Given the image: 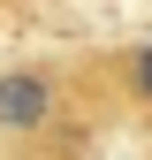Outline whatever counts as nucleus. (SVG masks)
I'll list each match as a JSON object with an SVG mask.
<instances>
[{
  "label": "nucleus",
  "mask_w": 152,
  "mask_h": 160,
  "mask_svg": "<svg viewBox=\"0 0 152 160\" xmlns=\"http://www.w3.org/2000/svg\"><path fill=\"white\" fill-rule=\"evenodd\" d=\"M69 107V84L53 69H0V137L23 145V137H46Z\"/></svg>",
  "instance_id": "f257e3e1"
},
{
  "label": "nucleus",
  "mask_w": 152,
  "mask_h": 160,
  "mask_svg": "<svg viewBox=\"0 0 152 160\" xmlns=\"http://www.w3.org/2000/svg\"><path fill=\"white\" fill-rule=\"evenodd\" d=\"M122 92H129V107H145V114H152V38L122 53Z\"/></svg>",
  "instance_id": "f03ea898"
}]
</instances>
